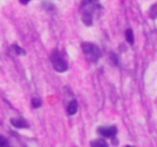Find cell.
Here are the masks:
<instances>
[{
	"label": "cell",
	"mask_w": 157,
	"mask_h": 147,
	"mask_svg": "<svg viewBox=\"0 0 157 147\" xmlns=\"http://www.w3.org/2000/svg\"><path fill=\"white\" fill-rule=\"evenodd\" d=\"M19 1L22 4V5H27L31 0H19Z\"/></svg>",
	"instance_id": "obj_13"
},
{
	"label": "cell",
	"mask_w": 157,
	"mask_h": 147,
	"mask_svg": "<svg viewBox=\"0 0 157 147\" xmlns=\"http://www.w3.org/2000/svg\"><path fill=\"white\" fill-rule=\"evenodd\" d=\"M99 133L104 137H113L117 133V129L115 126L110 127H100L98 129Z\"/></svg>",
	"instance_id": "obj_3"
},
{
	"label": "cell",
	"mask_w": 157,
	"mask_h": 147,
	"mask_svg": "<svg viewBox=\"0 0 157 147\" xmlns=\"http://www.w3.org/2000/svg\"><path fill=\"white\" fill-rule=\"evenodd\" d=\"M78 111V102L76 100H72L69 102V104L67 105V113L69 116H72L74 114H76Z\"/></svg>",
	"instance_id": "obj_5"
},
{
	"label": "cell",
	"mask_w": 157,
	"mask_h": 147,
	"mask_svg": "<svg viewBox=\"0 0 157 147\" xmlns=\"http://www.w3.org/2000/svg\"><path fill=\"white\" fill-rule=\"evenodd\" d=\"M92 1H94V0H92Z\"/></svg>",
	"instance_id": "obj_14"
},
{
	"label": "cell",
	"mask_w": 157,
	"mask_h": 147,
	"mask_svg": "<svg viewBox=\"0 0 157 147\" xmlns=\"http://www.w3.org/2000/svg\"><path fill=\"white\" fill-rule=\"evenodd\" d=\"M50 60L52 62L54 69L58 73H64L67 70V63L62 58L61 54L58 52H55L52 53Z\"/></svg>",
	"instance_id": "obj_2"
},
{
	"label": "cell",
	"mask_w": 157,
	"mask_h": 147,
	"mask_svg": "<svg viewBox=\"0 0 157 147\" xmlns=\"http://www.w3.org/2000/svg\"><path fill=\"white\" fill-rule=\"evenodd\" d=\"M125 35H126V40H127V41H128V43L132 44L133 41H134V36H133V31H132V30H131V29H128V30H126Z\"/></svg>",
	"instance_id": "obj_6"
},
{
	"label": "cell",
	"mask_w": 157,
	"mask_h": 147,
	"mask_svg": "<svg viewBox=\"0 0 157 147\" xmlns=\"http://www.w3.org/2000/svg\"><path fill=\"white\" fill-rule=\"evenodd\" d=\"M9 141L8 139H6L4 136L0 135V147H3V146H9Z\"/></svg>",
	"instance_id": "obj_12"
},
{
	"label": "cell",
	"mask_w": 157,
	"mask_h": 147,
	"mask_svg": "<svg viewBox=\"0 0 157 147\" xmlns=\"http://www.w3.org/2000/svg\"><path fill=\"white\" fill-rule=\"evenodd\" d=\"M82 20H83V22H84L86 25H88V26L92 25L93 18H92L91 13H89V12H85V13L83 14V16H82Z\"/></svg>",
	"instance_id": "obj_7"
},
{
	"label": "cell",
	"mask_w": 157,
	"mask_h": 147,
	"mask_svg": "<svg viewBox=\"0 0 157 147\" xmlns=\"http://www.w3.org/2000/svg\"><path fill=\"white\" fill-rule=\"evenodd\" d=\"M41 105H42V101L39 99H32V106H33V108L38 109V108L41 107Z\"/></svg>",
	"instance_id": "obj_11"
},
{
	"label": "cell",
	"mask_w": 157,
	"mask_h": 147,
	"mask_svg": "<svg viewBox=\"0 0 157 147\" xmlns=\"http://www.w3.org/2000/svg\"><path fill=\"white\" fill-rule=\"evenodd\" d=\"M82 48L83 52L87 55V57L93 61V62H96L99 60V58L101 57V51L99 49V47H97L95 44L91 43V42H83L82 44Z\"/></svg>",
	"instance_id": "obj_1"
},
{
	"label": "cell",
	"mask_w": 157,
	"mask_h": 147,
	"mask_svg": "<svg viewBox=\"0 0 157 147\" xmlns=\"http://www.w3.org/2000/svg\"><path fill=\"white\" fill-rule=\"evenodd\" d=\"M10 123L17 129H24L29 127L28 122L21 118H12L10 119Z\"/></svg>",
	"instance_id": "obj_4"
},
{
	"label": "cell",
	"mask_w": 157,
	"mask_h": 147,
	"mask_svg": "<svg viewBox=\"0 0 157 147\" xmlns=\"http://www.w3.org/2000/svg\"><path fill=\"white\" fill-rule=\"evenodd\" d=\"M93 146H99V147H104V146H107V142L104 140V139H97L95 141H94L92 142Z\"/></svg>",
	"instance_id": "obj_9"
},
{
	"label": "cell",
	"mask_w": 157,
	"mask_h": 147,
	"mask_svg": "<svg viewBox=\"0 0 157 147\" xmlns=\"http://www.w3.org/2000/svg\"><path fill=\"white\" fill-rule=\"evenodd\" d=\"M150 17L151 19H156L157 18V5H153L151 9H150Z\"/></svg>",
	"instance_id": "obj_10"
},
{
	"label": "cell",
	"mask_w": 157,
	"mask_h": 147,
	"mask_svg": "<svg viewBox=\"0 0 157 147\" xmlns=\"http://www.w3.org/2000/svg\"><path fill=\"white\" fill-rule=\"evenodd\" d=\"M11 49H12L13 52H14L16 54H18V55H25V54H26V52L24 51V49H22L21 47H20V46H18V45H16V44L12 45V46H11Z\"/></svg>",
	"instance_id": "obj_8"
}]
</instances>
